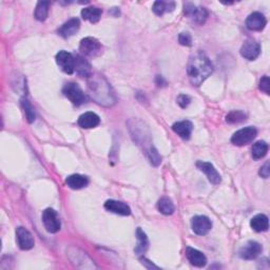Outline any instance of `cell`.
I'll list each match as a JSON object with an SVG mask.
<instances>
[{
    "mask_svg": "<svg viewBox=\"0 0 270 270\" xmlns=\"http://www.w3.org/2000/svg\"><path fill=\"white\" fill-rule=\"evenodd\" d=\"M88 90L92 99L99 105L111 107L116 103L115 94L103 75L91 74L88 77Z\"/></svg>",
    "mask_w": 270,
    "mask_h": 270,
    "instance_id": "obj_1",
    "label": "cell"
},
{
    "mask_svg": "<svg viewBox=\"0 0 270 270\" xmlns=\"http://www.w3.org/2000/svg\"><path fill=\"white\" fill-rule=\"evenodd\" d=\"M213 72V66L209 58L203 52H197L188 62L187 73L193 86H200Z\"/></svg>",
    "mask_w": 270,
    "mask_h": 270,
    "instance_id": "obj_2",
    "label": "cell"
},
{
    "mask_svg": "<svg viewBox=\"0 0 270 270\" xmlns=\"http://www.w3.org/2000/svg\"><path fill=\"white\" fill-rule=\"evenodd\" d=\"M64 95L70 100L73 105L80 106L87 103V96L81 90V88L75 83H68L62 89Z\"/></svg>",
    "mask_w": 270,
    "mask_h": 270,
    "instance_id": "obj_3",
    "label": "cell"
},
{
    "mask_svg": "<svg viewBox=\"0 0 270 270\" xmlns=\"http://www.w3.org/2000/svg\"><path fill=\"white\" fill-rule=\"evenodd\" d=\"M42 223L45 225V228L50 234H56L60 230L61 223L59 216L54 209L47 208L42 213Z\"/></svg>",
    "mask_w": 270,
    "mask_h": 270,
    "instance_id": "obj_4",
    "label": "cell"
},
{
    "mask_svg": "<svg viewBox=\"0 0 270 270\" xmlns=\"http://www.w3.org/2000/svg\"><path fill=\"white\" fill-rule=\"evenodd\" d=\"M257 134V131L253 127H246L236 131L231 137V143L235 146H245L252 142Z\"/></svg>",
    "mask_w": 270,
    "mask_h": 270,
    "instance_id": "obj_5",
    "label": "cell"
},
{
    "mask_svg": "<svg viewBox=\"0 0 270 270\" xmlns=\"http://www.w3.org/2000/svg\"><path fill=\"white\" fill-rule=\"evenodd\" d=\"M80 52L88 57H96L102 53V45L100 42L93 37H86L81 39L79 46Z\"/></svg>",
    "mask_w": 270,
    "mask_h": 270,
    "instance_id": "obj_6",
    "label": "cell"
},
{
    "mask_svg": "<svg viewBox=\"0 0 270 270\" xmlns=\"http://www.w3.org/2000/svg\"><path fill=\"white\" fill-rule=\"evenodd\" d=\"M184 13L187 17L191 18V19L198 24H203L208 17V12L205 8H197L196 5L187 2L184 4Z\"/></svg>",
    "mask_w": 270,
    "mask_h": 270,
    "instance_id": "obj_7",
    "label": "cell"
},
{
    "mask_svg": "<svg viewBox=\"0 0 270 270\" xmlns=\"http://www.w3.org/2000/svg\"><path fill=\"white\" fill-rule=\"evenodd\" d=\"M56 62L58 67L67 74H73L75 71V58L71 53L67 51H59L56 55Z\"/></svg>",
    "mask_w": 270,
    "mask_h": 270,
    "instance_id": "obj_8",
    "label": "cell"
},
{
    "mask_svg": "<svg viewBox=\"0 0 270 270\" xmlns=\"http://www.w3.org/2000/svg\"><path fill=\"white\" fill-rule=\"evenodd\" d=\"M191 227L194 234L198 235H206L212 228V223L208 216H197L191 219Z\"/></svg>",
    "mask_w": 270,
    "mask_h": 270,
    "instance_id": "obj_9",
    "label": "cell"
},
{
    "mask_svg": "<svg viewBox=\"0 0 270 270\" xmlns=\"http://www.w3.org/2000/svg\"><path fill=\"white\" fill-rule=\"evenodd\" d=\"M17 244L21 250H30L34 247V238L31 232L24 227H18L16 230Z\"/></svg>",
    "mask_w": 270,
    "mask_h": 270,
    "instance_id": "obj_10",
    "label": "cell"
},
{
    "mask_svg": "<svg viewBox=\"0 0 270 270\" xmlns=\"http://www.w3.org/2000/svg\"><path fill=\"white\" fill-rule=\"evenodd\" d=\"M262 245L255 241H249L240 250V256L243 260H253L262 252Z\"/></svg>",
    "mask_w": 270,
    "mask_h": 270,
    "instance_id": "obj_11",
    "label": "cell"
},
{
    "mask_svg": "<svg viewBox=\"0 0 270 270\" xmlns=\"http://www.w3.org/2000/svg\"><path fill=\"white\" fill-rule=\"evenodd\" d=\"M197 167L199 169L200 171L206 174L207 179L209 180L211 184L218 185L219 183H221V180H222L221 175H219V173L216 171L215 166L210 164V162L199 161L197 162Z\"/></svg>",
    "mask_w": 270,
    "mask_h": 270,
    "instance_id": "obj_12",
    "label": "cell"
},
{
    "mask_svg": "<svg viewBox=\"0 0 270 270\" xmlns=\"http://www.w3.org/2000/svg\"><path fill=\"white\" fill-rule=\"evenodd\" d=\"M261 52V47L253 39H248L243 43L241 48V55L244 58L248 60H254L257 58V56L260 55Z\"/></svg>",
    "mask_w": 270,
    "mask_h": 270,
    "instance_id": "obj_13",
    "label": "cell"
},
{
    "mask_svg": "<svg viewBox=\"0 0 270 270\" xmlns=\"http://www.w3.org/2000/svg\"><path fill=\"white\" fill-rule=\"evenodd\" d=\"M267 20L260 12H253L246 19V27L251 31H262L265 28Z\"/></svg>",
    "mask_w": 270,
    "mask_h": 270,
    "instance_id": "obj_14",
    "label": "cell"
},
{
    "mask_svg": "<svg viewBox=\"0 0 270 270\" xmlns=\"http://www.w3.org/2000/svg\"><path fill=\"white\" fill-rule=\"evenodd\" d=\"M105 208L108 211L115 213V215H119V216H128L131 215V209L127 204L119 202V200H115V199L107 200V202L105 203Z\"/></svg>",
    "mask_w": 270,
    "mask_h": 270,
    "instance_id": "obj_15",
    "label": "cell"
},
{
    "mask_svg": "<svg viewBox=\"0 0 270 270\" xmlns=\"http://www.w3.org/2000/svg\"><path fill=\"white\" fill-rule=\"evenodd\" d=\"M186 256L188 261H189L193 266L199 267V268L206 266L207 257L203 252H200V251L198 249H194L192 247H187Z\"/></svg>",
    "mask_w": 270,
    "mask_h": 270,
    "instance_id": "obj_16",
    "label": "cell"
},
{
    "mask_svg": "<svg viewBox=\"0 0 270 270\" xmlns=\"http://www.w3.org/2000/svg\"><path fill=\"white\" fill-rule=\"evenodd\" d=\"M79 28H80L79 19H77V18H73V19H70L66 23L62 24V26L58 29V34L61 37H64V38H69V37L76 34L78 32Z\"/></svg>",
    "mask_w": 270,
    "mask_h": 270,
    "instance_id": "obj_17",
    "label": "cell"
},
{
    "mask_svg": "<svg viewBox=\"0 0 270 270\" xmlns=\"http://www.w3.org/2000/svg\"><path fill=\"white\" fill-rule=\"evenodd\" d=\"M100 119L99 116L93 112H86L81 114L78 118L79 127L84 129H92L95 128L99 125Z\"/></svg>",
    "mask_w": 270,
    "mask_h": 270,
    "instance_id": "obj_18",
    "label": "cell"
},
{
    "mask_svg": "<svg viewBox=\"0 0 270 270\" xmlns=\"http://www.w3.org/2000/svg\"><path fill=\"white\" fill-rule=\"evenodd\" d=\"M172 130L180 135L183 140H189L192 130H193V125L189 121H181L173 124Z\"/></svg>",
    "mask_w": 270,
    "mask_h": 270,
    "instance_id": "obj_19",
    "label": "cell"
},
{
    "mask_svg": "<svg viewBox=\"0 0 270 270\" xmlns=\"http://www.w3.org/2000/svg\"><path fill=\"white\" fill-rule=\"evenodd\" d=\"M66 184L74 190L83 189V188L87 187L88 184H89V179L81 174H72L67 178Z\"/></svg>",
    "mask_w": 270,
    "mask_h": 270,
    "instance_id": "obj_20",
    "label": "cell"
},
{
    "mask_svg": "<svg viewBox=\"0 0 270 270\" xmlns=\"http://www.w3.org/2000/svg\"><path fill=\"white\" fill-rule=\"evenodd\" d=\"M75 71L80 77H89L92 74L89 61L80 55H77L75 58Z\"/></svg>",
    "mask_w": 270,
    "mask_h": 270,
    "instance_id": "obj_21",
    "label": "cell"
},
{
    "mask_svg": "<svg viewBox=\"0 0 270 270\" xmlns=\"http://www.w3.org/2000/svg\"><path fill=\"white\" fill-rule=\"evenodd\" d=\"M136 237H137V245L134 251L137 255H143L148 250V247H149V241H148L147 234L142 228H137Z\"/></svg>",
    "mask_w": 270,
    "mask_h": 270,
    "instance_id": "obj_22",
    "label": "cell"
},
{
    "mask_svg": "<svg viewBox=\"0 0 270 270\" xmlns=\"http://www.w3.org/2000/svg\"><path fill=\"white\" fill-rule=\"evenodd\" d=\"M250 226L256 232H264L267 231L269 228V221L268 217L265 215H257L251 218Z\"/></svg>",
    "mask_w": 270,
    "mask_h": 270,
    "instance_id": "obj_23",
    "label": "cell"
},
{
    "mask_svg": "<svg viewBox=\"0 0 270 270\" xmlns=\"http://www.w3.org/2000/svg\"><path fill=\"white\" fill-rule=\"evenodd\" d=\"M81 16H83L85 20H88L92 23H96L100 19V17H102V10L95 7L85 8L81 11Z\"/></svg>",
    "mask_w": 270,
    "mask_h": 270,
    "instance_id": "obj_24",
    "label": "cell"
},
{
    "mask_svg": "<svg viewBox=\"0 0 270 270\" xmlns=\"http://www.w3.org/2000/svg\"><path fill=\"white\" fill-rule=\"evenodd\" d=\"M174 8H175V3L173 1L165 2V1H161V0H159V1L154 2L152 10L156 15L162 16V14L166 13V12L173 11Z\"/></svg>",
    "mask_w": 270,
    "mask_h": 270,
    "instance_id": "obj_25",
    "label": "cell"
},
{
    "mask_svg": "<svg viewBox=\"0 0 270 270\" xmlns=\"http://www.w3.org/2000/svg\"><path fill=\"white\" fill-rule=\"evenodd\" d=\"M158 209L161 213H162V215L170 216L174 212L175 207H174V204L172 203V200L170 198L164 197L159 200Z\"/></svg>",
    "mask_w": 270,
    "mask_h": 270,
    "instance_id": "obj_26",
    "label": "cell"
},
{
    "mask_svg": "<svg viewBox=\"0 0 270 270\" xmlns=\"http://www.w3.org/2000/svg\"><path fill=\"white\" fill-rule=\"evenodd\" d=\"M252 158L254 160H260L263 159L268 152V145L266 142L264 141H259L256 142L255 144H253L252 146Z\"/></svg>",
    "mask_w": 270,
    "mask_h": 270,
    "instance_id": "obj_27",
    "label": "cell"
},
{
    "mask_svg": "<svg viewBox=\"0 0 270 270\" xmlns=\"http://www.w3.org/2000/svg\"><path fill=\"white\" fill-rule=\"evenodd\" d=\"M49 5L48 1H39L36 5V9L34 12V17L37 20L45 21L49 14Z\"/></svg>",
    "mask_w": 270,
    "mask_h": 270,
    "instance_id": "obj_28",
    "label": "cell"
},
{
    "mask_svg": "<svg viewBox=\"0 0 270 270\" xmlns=\"http://www.w3.org/2000/svg\"><path fill=\"white\" fill-rule=\"evenodd\" d=\"M247 119V115L243 111H231L226 116V122L229 124H240Z\"/></svg>",
    "mask_w": 270,
    "mask_h": 270,
    "instance_id": "obj_29",
    "label": "cell"
},
{
    "mask_svg": "<svg viewBox=\"0 0 270 270\" xmlns=\"http://www.w3.org/2000/svg\"><path fill=\"white\" fill-rule=\"evenodd\" d=\"M21 106H22V109H23L24 113H26L28 122L30 124L33 123L35 121V118H36V114H35V111H34L32 104H31L27 98H22L21 99Z\"/></svg>",
    "mask_w": 270,
    "mask_h": 270,
    "instance_id": "obj_30",
    "label": "cell"
},
{
    "mask_svg": "<svg viewBox=\"0 0 270 270\" xmlns=\"http://www.w3.org/2000/svg\"><path fill=\"white\" fill-rule=\"evenodd\" d=\"M148 158H149L150 162H151L153 166H159L161 162H162L161 155L158 152V150H156L154 147H152L148 151Z\"/></svg>",
    "mask_w": 270,
    "mask_h": 270,
    "instance_id": "obj_31",
    "label": "cell"
},
{
    "mask_svg": "<svg viewBox=\"0 0 270 270\" xmlns=\"http://www.w3.org/2000/svg\"><path fill=\"white\" fill-rule=\"evenodd\" d=\"M179 41L181 46L190 47L192 45V37L188 32H183L179 35Z\"/></svg>",
    "mask_w": 270,
    "mask_h": 270,
    "instance_id": "obj_32",
    "label": "cell"
},
{
    "mask_svg": "<svg viewBox=\"0 0 270 270\" xmlns=\"http://www.w3.org/2000/svg\"><path fill=\"white\" fill-rule=\"evenodd\" d=\"M191 103V97L186 94H181L178 97V104L180 105V108H187L189 104Z\"/></svg>",
    "mask_w": 270,
    "mask_h": 270,
    "instance_id": "obj_33",
    "label": "cell"
},
{
    "mask_svg": "<svg viewBox=\"0 0 270 270\" xmlns=\"http://www.w3.org/2000/svg\"><path fill=\"white\" fill-rule=\"evenodd\" d=\"M260 89L265 92L266 94H269L270 92V79L268 76H264L260 80Z\"/></svg>",
    "mask_w": 270,
    "mask_h": 270,
    "instance_id": "obj_34",
    "label": "cell"
},
{
    "mask_svg": "<svg viewBox=\"0 0 270 270\" xmlns=\"http://www.w3.org/2000/svg\"><path fill=\"white\" fill-rule=\"evenodd\" d=\"M260 175L264 179H268L269 174H270V167H269V162H267L265 165H264L261 169H260Z\"/></svg>",
    "mask_w": 270,
    "mask_h": 270,
    "instance_id": "obj_35",
    "label": "cell"
}]
</instances>
